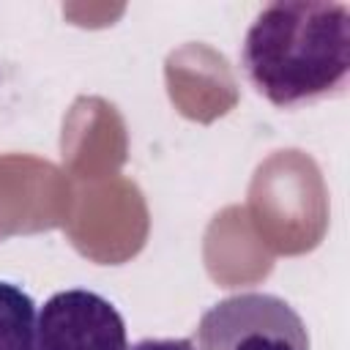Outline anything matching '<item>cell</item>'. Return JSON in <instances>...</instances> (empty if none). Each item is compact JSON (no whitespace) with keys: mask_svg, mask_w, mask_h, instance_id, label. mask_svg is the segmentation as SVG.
Listing matches in <instances>:
<instances>
[{"mask_svg":"<svg viewBox=\"0 0 350 350\" xmlns=\"http://www.w3.org/2000/svg\"><path fill=\"white\" fill-rule=\"evenodd\" d=\"M241 66L279 109L339 96L350 74V8L328 0L262 5L243 36Z\"/></svg>","mask_w":350,"mask_h":350,"instance_id":"obj_1","label":"cell"},{"mask_svg":"<svg viewBox=\"0 0 350 350\" xmlns=\"http://www.w3.org/2000/svg\"><path fill=\"white\" fill-rule=\"evenodd\" d=\"M301 314L273 293H235L202 312L197 350H309Z\"/></svg>","mask_w":350,"mask_h":350,"instance_id":"obj_2","label":"cell"},{"mask_svg":"<svg viewBox=\"0 0 350 350\" xmlns=\"http://www.w3.org/2000/svg\"><path fill=\"white\" fill-rule=\"evenodd\" d=\"M33 350H129L126 320L93 290H60L36 312Z\"/></svg>","mask_w":350,"mask_h":350,"instance_id":"obj_3","label":"cell"},{"mask_svg":"<svg viewBox=\"0 0 350 350\" xmlns=\"http://www.w3.org/2000/svg\"><path fill=\"white\" fill-rule=\"evenodd\" d=\"M36 304L14 282L0 279V350H33Z\"/></svg>","mask_w":350,"mask_h":350,"instance_id":"obj_4","label":"cell"},{"mask_svg":"<svg viewBox=\"0 0 350 350\" xmlns=\"http://www.w3.org/2000/svg\"><path fill=\"white\" fill-rule=\"evenodd\" d=\"M129 350H197L191 339H139Z\"/></svg>","mask_w":350,"mask_h":350,"instance_id":"obj_5","label":"cell"}]
</instances>
